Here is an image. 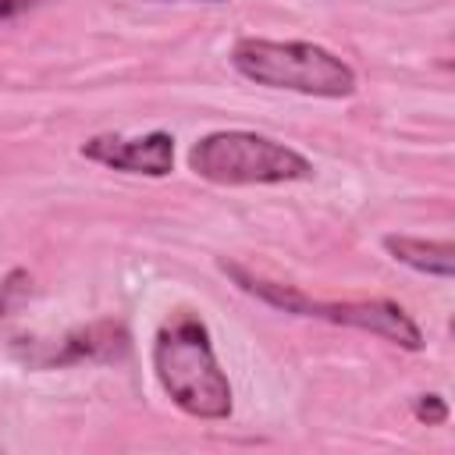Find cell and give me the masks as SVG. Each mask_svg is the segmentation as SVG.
Instances as JSON below:
<instances>
[{
	"label": "cell",
	"instance_id": "1",
	"mask_svg": "<svg viewBox=\"0 0 455 455\" xmlns=\"http://www.w3.org/2000/svg\"><path fill=\"white\" fill-rule=\"evenodd\" d=\"M153 370L167 398L196 419H228L235 409L231 380L217 363L210 327L203 316L171 313L153 341Z\"/></svg>",
	"mask_w": 455,
	"mask_h": 455
},
{
	"label": "cell",
	"instance_id": "2",
	"mask_svg": "<svg viewBox=\"0 0 455 455\" xmlns=\"http://www.w3.org/2000/svg\"><path fill=\"white\" fill-rule=\"evenodd\" d=\"M231 68L263 89H288L316 100H345L355 92L352 64L331 53L327 46L306 39L281 43L245 36L231 46Z\"/></svg>",
	"mask_w": 455,
	"mask_h": 455
},
{
	"label": "cell",
	"instance_id": "3",
	"mask_svg": "<svg viewBox=\"0 0 455 455\" xmlns=\"http://www.w3.org/2000/svg\"><path fill=\"white\" fill-rule=\"evenodd\" d=\"M188 167L210 185H284L313 178V164L299 149L245 128L196 139L188 149Z\"/></svg>",
	"mask_w": 455,
	"mask_h": 455
},
{
	"label": "cell",
	"instance_id": "4",
	"mask_svg": "<svg viewBox=\"0 0 455 455\" xmlns=\"http://www.w3.org/2000/svg\"><path fill=\"white\" fill-rule=\"evenodd\" d=\"M306 316L316 320H331L341 327H355L366 334H377L405 352H419L423 348V331L416 327V320L391 299H345V302H320L309 299Z\"/></svg>",
	"mask_w": 455,
	"mask_h": 455
},
{
	"label": "cell",
	"instance_id": "5",
	"mask_svg": "<svg viewBox=\"0 0 455 455\" xmlns=\"http://www.w3.org/2000/svg\"><path fill=\"white\" fill-rule=\"evenodd\" d=\"M85 160L146 178H167L174 171V135L171 132H146V135H92L78 149Z\"/></svg>",
	"mask_w": 455,
	"mask_h": 455
},
{
	"label": "cell",
	"instance_id": "6",
	"mask_svg": "<svg viewBox=\"0 0 455 455\" xmlns=\"http://www.w3.org/2000/svg\"><path fill=\"white\" fill-rule=\"evenodd\" d=\"M132 348V338L124 323L117 320H96L89 327H75L64 334L50 352L32 355V366H75V363H117Z\"/></svg>",
	"mask_w": 455,
	"mask_h": 455
},
{
	"label": "cell",
	"instance_id": "7",
	"mask_svg": "<svg viewBox=\"0 0 455 455\" xmlns=\"http://www.w3.org/2000/svg\"><path fill=\"white\" fill-rule=\"evenodd\" d=\"M384 249L391 259L412 267L416 274H430L448 281L455 274V245L444 242H427V238H412V235H384Z\"/></svg>",
	"mask_w": 455,
	"mask_h": 455
},
{
	"label": "cell",
	"instance_id": "8",
	"mask_svg": "<svg viewBox=\"0 0 455 455\" xmlns=\"http://www.w3.org/2000/svg\"><path fill=\"white\" fill-rule=\"evenodd\" d=\"M220 270H224L245 295H252V299H259V302H267V306H274V309H284V313H295V316H306V309H309V295L299 291L295 284H281V281L256 277L252 270H245V267H238V263H231V259H220Z\"/></svg>",
	"mask_w": 455,
	"mask_h": 455
},
{
	"label": "cell",
	"instance_id": "9",
	"mask_svg": "<svg viewBox=\"0 0 455 455\" xmlns=\"http://www.w3.org/2000/svg\"><path fill=\"white\" fill-rule=\"evenodd\" d=\"M412 412H416L419 423H427V427H441V423L448 419V402H444L441 395H419V398L412 402Z\"/></svg>",
	"mask_w": 455,
	"mask_h": 455
},
{
	"label": "cell",
	"instance_id": "10",
	"mask_svg": "<svg viewBox=\"0 0 455 455\" xmlns=\"http://www.w3.org/2000/svg\"><path fill=\"white\" fill-rule=\"evenodd\" d=\"M39 4H43V0H0V21L18 18V14H25V11L39 7Z\"/></svg>",
	"mask_w": 455,
	"mask_h": 455
},
{
	"label": "cell",
	"instance_id": "11",
	"mask_svg": "<svg viewBox=\"0 0 455 455\" xmlns=\"http://www.w3.org/2000/svg\"><path fill=\"white\" fill-rule=\"evenodd\" d=\"M203 4H224V0H203Z\"/></svg>",
	"mask_w": 455,
	"mask_h": 455
}]
</instances>
